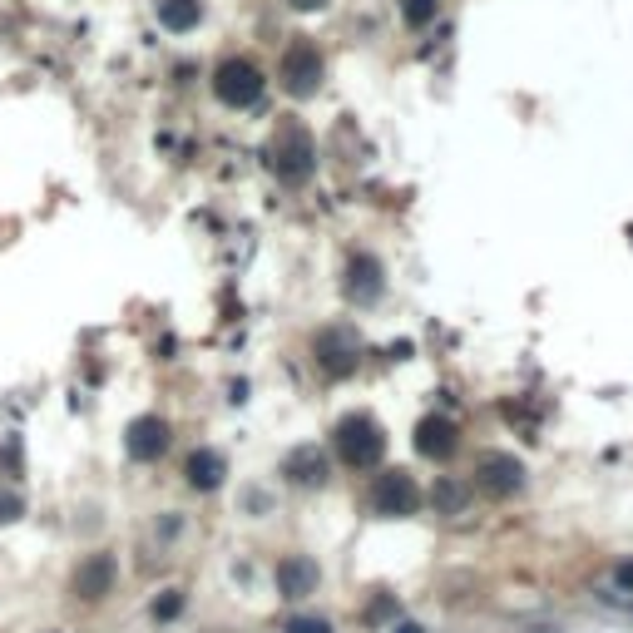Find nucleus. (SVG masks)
Listing matches in <instances>:
<instances>
[{
  "label": "nucleus",
  "mask_w": 633,
  "mask_h": 633,
  "mask_svg": "<svg viewBox=\"0 0 633 633\" xmlns=\"http://www.w3.org/2000/svg\"><path fill=\"white\" fill-rule=\"evenodd\" d=\"M292 5H302V10H312V5H322V0H292Z\"/></svg>",
  "instance_id": "obj_24"
},
{
  "label": "nucleus",
  "mask_w": 633,
  "mask_h": 633,
  "mask_svg": "<svg viewBox=\"0 0 633 633\" xmlns=\"http://www.w3.org/2000/svg\"><path fill=\"white\" fill-rule=\"evenodd\" d=\"M456 446H460V436H456V426H450L446 416H426L416 426V450H420V456L446 460V456H456Z\"/></svg>",
  "instance_id": "obj_9"
},
{
  "label": "nucleus",
  "mask_w": 633,
  "mask_h": 633,
  "mask_svg": "<svg viewBox=\"0 0 633 633\" xmlns=\"http://www.w3.org/2000/svg\"><path fill=\"white\" fill-rule=\"evenodd\" d=\"M336 450H342V460L352 470H372L376 460L386 456V436L372 416H346L342 426H336Z\"/></svg>",
  "instance_id": "obj_1"
},
{
  "label": "nucleus",
  "mask_w": 633,
  "mask_h": 633,
  "mask_svg": "<svg viewBox=\"0 0 633 633\" xmlns=\"http://www.w3.org/2000/svg\"><path fill=\"white\" fill-rule=\"evenodd\" d=\"M619 584L633 589V564H619Z\"/></svg>",
  "instance_id": "obj_22"
},
{
  "label": "nucleus",
  "mask_w": 633,
  "mask_h": 633,
  "mask_svg": "<svg viewBox=\"0 0 633 633\" xmlns=\"http://www.w3.org/2000/svg\"><path fill=\"white\" fill-rule=\"evenodd\" d=\"M430 500H436V510H450V515H456L460 505H466V485H456V480H436Z\"/></svg>",
  "instance_id": "obj_16"
},
{
  "label": "nucleus",
  "mask_w": 633,
  "mask_h": 633,
  "mask_svg": "<svg viewBox=\"0 0 633 633\" xmlns=\"http://www.w3.org/2000/svg\"><path fill=\"white\" fill-rule=\"evenodd\" d=\"M282 475H288V480H298V485H322L326 480V456L316 446H302V450H292V456H288Z\"/></svg>",
  "instance_id": "obj_13"
},
{
  "label": "nucleus",
  "mask_w": 633,
  "mask_h": 633,
  "mask_svg": "<svg viewBox=\"0 0 633 633\" xmlns=\"http://www.w3.org/2000/svg\"><path fill=\"white\" fill-rule=\"evenodd\" d=\"M346 292H352L356 302H372L382 298V262L376 258H352V268H346Z\"/></svg>",
  "instance_id": "obj_11"
},
{
  "label": "nucleus",
  "mask_w": 633,
  "mask_h": 633,
  "mask_svg": "<svg viewBox=\"0 0 633 633\" xmlns=\"http://www.w3.org/2000/svg\"><path fill=\"white\" fill-rule=\"evenodd\" d=\"M272 579H278V594L298 604V599L316 594V579H322V574H316V564H312L307 554H288V559L278 564V574H272Z\"/></svg>",
  "instance_id": "obj_8"
},
{
  "label": "nucleus",
  "mask_w": 633,
  "mask_h": 633,
  "mask_svg": "<svg viewBox=\"0 0 633 633\" xmlns=\"http://www.w3.org/2000/svg\"><path fill=\"white\" fill-rule=\"evenodd\" d=\"M178 609H184V594H178V589H168V594L154 604V619H174Z\"/></svg>",
  "instance_id": "obj_21"
},
{
  "label": "nucleus",
  "mask_w": 633,
  "mask_h": 633,
  "mask_svg": "<svg viewBox=\"0 0 633 633\" xmlns=\"http://www.w3.org/2000/svg\"><path fill=\"white\" fill-rule=\"evenodd\" d=\"M312 139L302 129H282L278 144H272V168H278L288 184H302V178L312 174Z\"/></svg>",
  "instance_id": "obj_4"
},
{
  "label": "nucleus",
  "mask_w": 633,
  "mask_h": 633,
  "mask_svg": "<svg viewBox=\"0 0 633 633\" xmlns=\"http://www.w3.org/2000/svg\"><path fill=\"white\" fill-rule=\"evenodd\" d=\"M282 80H288L292 94H312L316 80H322V60H316V50L307 40H298V45L282 55Z\"/></svg>",
  "instance_id": "obj_6"
},
{
  "label": "nucleus",
  "mask_w": 633,
  "mask_h": 633,
  "mask_svg": "<svg viewBox=\"0 0 633 633\" xmlns=\"http://www.w3.org/2000/svg\"><path fill=\"white\" fill-rule=\"evenodd\" d=\"M401 15H406V25H426V20H436V0H406Z\"/></svg>",
  "instance_id": "obj_17"
},
{
  "label": "nucleus",
  "mask_w": 633,
  "mask_h": 633,
  "mask_svg": "<svg viewBox=\"0 0 633 633\" xmlns=\"http://www.w3.org/2000/svg\"><path fill=\"white\" fill-rule=\"evenodd\" d=\"M158 20L168 30H194L198 25V0H158Z\"/></svg>",
  "instance_id": "obj_15"
},
{
  "label": "nucleus",
  "mask_w": 633,
  "mask_h": 633,
  "mask_svg": "<svg viewBox=\"0 0 633 633\" xmlns=\"http://www.w3.org/2000/svg\"><path fill=\"white\" fill-rule=\"evenodd\" d=\"M392 633H426L420 624H392Z\"/></svg>",
  "instance_id": "obj_23"
},
{
  "label": "nucleus",
  "mask_w": 633,
  "mask_h": 633,
  "mask_svg": "<svg viewBox=\"0 0 633 633\" xmlns=\"http://www.w3.org/2000/svg\"><path fill=\"white\" fill-rule=\"evenodd\" d=\"M213 90H218V99H223V104H233V109H248V104L262 94V75L248 65V60H228V65H218Z\"/></svg>",
  "instance_id": "obj_3"
},
{
  "label": "nucleus",
  "mask_w": 633,
  "mask_h": 633,
  "mask_svg": "<svg viewBox=\"0 0 633 633\" xmlns=\"http://www.w3.org/2000/svg\"><path fill=\"white\" fill-rule=\"evenodd\" d=\"M70 589H75V599H84V604L104 599V594L114 589V559H109V554H90V559H84V564L75 569Z\"/></svg>",
  "instance_id": "obj_7"
},
{
  "label": "nucleus",
  "mask_w": 633,
  "mask_h": 633,
  "mask_svg": "<svg viewBox=\"0 0 633 633\" xmlns=\"http://www.w3.org/2000/svg\"><path fill=\"white\" fill-rule=\"evenodd\" d=\"M184 470H188V485H194V490H218L223 475H228V460L218 456V450H194Z\"/></svg>",
  "instance_id": "obj_12"
},
{
  "label": "nucleus",
  "mask_w": 633,
  "mask_h": 633,
  "mask_svg": "<svg viewBox=\"0 0 633 633\" xmlns=\"http://www.w3.org/2000/svg\"><path fill=\"white\" fill-rule=\"evenodd\" d=\"M316 356H322L326 372H346V366H352V356H356V342H346L342 332H326L322 342H316Z\"/></svg>",
  "instance_id": "obj_14"
},
{
  "label": "nucleus",
  "mask_w": 633,
  "mask_h": 633,
  "mask_svg": "<svg viewBox=\"0 0 633 633\" xmlns=\"http://www.w3.org/2000/svg\"><path fill=\"white\" fill-rule=\"evenodd\" d=\"M396 614H401V604L386 594V599H376V604L366 609V624H382V619H396Z\"/></svg>",
  "instance_id": "obj_19"
},
{
  "label": "nucleus",
  "mask_w": 633,
  "mask_h": 633,
  "mask_svg": "<svg viewBox=\"0 0 633 633\" xmlns=\"http://www.w3.org/2000/svg\"><path fill=\"white\" fill-rule=\"evenodd\" d=\"M168 450V426L158 416H144L129 426V456L134 460H158Z\"/></svg>",
  "instance_id": "obj_10"
},
{
  "label": "nucleus",
  "mask_w": 633,
  "mask_h": 633,
  "mask_svg": "<svg viewBox=\"0 0 633 633\" xmlns=\"http://www.w3.org/2000/svg\"><path fill=\"white\" fill-rule=\"evenodd\" d=\"M20 515H25V500H20V495H10V490H0V524L20 520Z\"/></svg>",
  "instance_id": "obj_20"
},
{
  "label": "nucleus",
  "mask_w": 633,
  "mask_h": 633,
  "mask_svg": "<svg viewBox=\"0 0 633 633\" xmlns=\"http://www.w3.org/2000/svg\"><path fill=\"white\" fill-rule=\"evenodd\" d=\"M420 505V490L406 470H382L372 480V510L386 515V520H401V515H416Z\"/></svg>",
  "instance_id": "obj_2"
},
{
  "label": "nucleus",
  "mask_w": 633,
  "mask_h": 633,
  "mask_svg": "<svg viewBox=\"0 0 633 633\" xmlns=\"http://www.w3.org/2000/svg\"><path fill=\"white\" fill-rule=\"evenodd\" d=\"M520 480H524V466L515 456H480V466H475V485L485 495H515Z\"/></svg>",
  "instance_id": "obj_5"
},
{
  "label": "nucleus",
  "mask_w": 633,
  "mask_h": 633,
  "mask_svg": "<svg viewBox=\"0 0 633 633\" xmlns=\"http://www.w3.org/2000/svg\"><path fill=\"white\" fill-rule=\"evenodd\" d=\"M282 633H332V624H326V619L298 614V619H288V624H282Z\"/></svg>",
  "instance_id": "obj_18"
}]
</instances>
